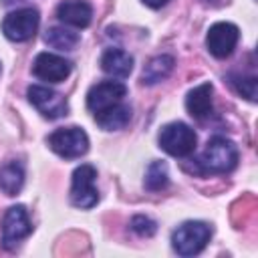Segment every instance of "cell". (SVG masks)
I'll list each match as a JSON object with an SVG mask.
<instances>
[{"mask_svg":"<svg viewBox=\"0 0 258 258\" xmlns=\"http://www.w3.org/2000/svg\"><path fill=\"white\" fill-rule=\"evenodd\" d=\"M145 6H149V8H161V6H165L169 0H141Z\"/></svg>","mask_w":258,"mask_h":258,"instance_id":"22","label":"cell"},{"mask_svg":"<svg viewBox=\"0 0 258 258\" xmlns=\"http://www.w3.org/2000/svg\"><path fill=\"white\" fill-rule=\"evenodd\" d=\"M46 143L64 159H77L89 151V135L81 127H60L48 135Z\"/></svg>","mask_w":258,"mask_h":258,"instance_id":"4","label":"cell"},{"mask_svg":"<svg viewBox=\"0 0 258 258\" xmlns=\"http://www.w3.org/2000/svg\"><path fill=\"white\" fill-rule=\"evenodd\" d=\"M212 95H214V85L212 83H202V85L194 87L185 97L187 113L198 121H204L206 117H210V113H212Z\"/></svg>","mask_w":258,"mask_h":258,"instance_id":"13","label":"cell"},{"mask_svg":"<svg viewBox=\"0 0 258 258\" xmlns=\"http://www.w3.org/2000/svg\"><path fill=\"white\" fill-rule=\"evenodd\" d=\"M230 83L232 87L242 95L246 97L248 101H256V77L250 75V77H242V75H232L230 77Z\"/></svg>","mask_w":258,"mask_h":258,"instance_id":"20","label":"cell"},{"mask_svg":"<svg viewBox=\"0 0 258 258\" xmlns=\"http://www.w3.org/2000/svg\"><path fill=\"white\" fill-rule=\"evenodd\" d=\"M240 38V30L232 22H216L206 34V46L216 58H226L234 52Z\"/></svg>","mask_w":258,"mask_h":258,"instance_id":"9","label":"cell"},{"mask_svg":"<svg viewBox=\"0 0 258 258\" xmlns=\"http://www.w3.org/2000/svg\"><path fill=\"white\" fill-rule=\"evenodd\" d=\"M71 60L54 52H40L32 62V75L46 83H62L71 75Z\"/></svg>","mask_w":258,"mask_h":258,"instance_id":"11","label":"cell"},{"mask_svg":"<svg viewBox=\"0 0 258 258\" xmlns=\"http://www.w3.org/2000/svg\"><path fill=\"white\" fill-rule=\"evenodd\" d=\"M145 187L149 191H159L169 183V173L165 161H151L145 171Z\"/></svg>","mask_w":258,"mask_h":258,"instance_id":"19","label":"cell"},{"mask_svg":"<svg viewBox=\"0 0 258 258\" xmlns=\"http://www.w3.org/2000/svg\"><path fill=\"white\" fill-rule=\"evenodd\" d=\"M28 101L32 103V107L46 119H60L69 113V103L67 99L52 91L50 87H44V85H30L28 91Z\"/></svg>","mask_w":258,"mask_h":258,"instance_id":"7","label":"cell"},{"mask_svg":"<svg viewBox=\"0 0 258 258\" xmlns=\"http://www.w3.org/2000/svg\"><path fill=\"white\" fill-rule=\"evenodd\" d=\"M24 185V165L20 161H8L0 167V189L6 196H16Z\"/></svg>","mask_w":258,"mask_h":258,"instance_id":"17","label":"cell"},{"mask_svg":"<svg viewBox=\"0 0 258 258\" xmlns=\"http://www.w3.org/2000/svg\"><path fill=\"white\" fill-rule=\"evenodd\" d=\"M127 95V87L119 81H103L89 89L87 93V109L97 115L109 107H115L123 103V97Z\"/></svg>","mask_w":258,"mask_h":258,"instance_id":"8","label":"cell"},{"mask_svg":"<svg viewBox=\"0 0 258 258\" xmlns=\"http://www.w3.org/2000/svg\"><path fill=\"white\" fill-rule=\"evenodd\" d=\"M40 24V16L36 8H20L12 10L2 20V32L12 42H24L30 40Z\"/></svg>","mask_w":258,"mask_h":258,"instance_id":"5","label":"cell"},{"mask_svg":"<svg viewBox=\"0 0 258 258\" xmlns=\"http://www.w3.org/2000/svg\"><path fill=\"white\" fill-rule=\"evenodd\" d=\"M95 177L97 171L91 163H83L73 171V183H71V204L81 208V210H89L93 206H97L99 202V191L95 187Z\"/></svg>","mask_w":258,"mask_h":258,"instance_id":"6","label":"cell"},{"mask_svg":"<svg viewBox=\"0 0 258 258\" xmlns=\"http://www.w3.org/2000/svg\"><path fill=\"white\" fill-rule=\"evenodd\" d=\"M44 42L58 50H73L79 44V34L64 26H52L44 34Z\"/></svg>","mask_w":258,"mask_h":258,"instance_id":"18","label":"cell"},{"mask_svg":"<svg viewBox=\"0 0 258 258\" xmlns=\"http://www.w3.org/2000/svg\"><path fill=\"white\" fill-rule=\"evenodd\" d=\"M212 238V228L206 222H183L171 234V246L179 256H194L200 254Z\"/></svg>","mask_w":258,"mask_h":258,"instance_id":"2","label":"cell"},{"mask_svg":"<svg viewBox=\"0 0 258 258\" xmlns=\"http://www.w3.org/2000/svg\"><path fill=\"white\" fill-rule=\"evenodd\" d=\"M131 230L137 234V236H141V238H149V236H153L155 232H157V224L149 218V216H133V220H131Z\"/></svg>","mask_w":258,"mask_h":258,"instance_id":"21","label":"cell"},{"mask_svg":"<svg viewBox=\"0 0 258 258\" xmlns=\"http://www.w3.org/2000/svg\"><path fill=\"white\" fill-rule=\"evenodd\" d=\"M95 121L101 129L105 131H117V129H123L129 121H131V107L129 105H115V107H109L101 113L95 115Z\"/></svg>","mask_w":258,"mask_h":258,"instance_id":"15","label":"cell"},{"mask_svg":"<svg viewBox=\"0 0 258 258\" xmlns=\"http://www.w3.org/2000/svg\"><path fill=\"white\" fill-rule=\"evenodd\" d=\"M32 232V224L28 220L24 206H12L6 210L2 220V244L4 248H14L20 240H24Z\"/></svg>","mask_w":258,"mask_h":258,"instance_id":"10","label":"cell"},{"mask_svg":"<svg viewBox=\"0 0 258 258\" xmlns=\"http://www.w3.org/2000/svg\"><path fill=\"white\" fill-rule=\"evenodd\" d=\"M101 69L113 79H127L133 71V56L123 48H107L101 56Z\"/></svg>","mask_w":258,"mask_h":258,"instance_id":"14","label":"cell"},{"mask_svg":"<svg viewBox=\"0 0 258 258\" xmlns=\"http://www.w3.org/2000/svg\"><path fill=\"white\" fill-rule=\"evenodd\" d=\"M56 16L60 22H64L69 26L85 28L91 24L93 8L87 0H62L56 6Z\"/></svg>","mask_w":258,"mask_h":258,"instance_id":"12","label":"cell"},{"mask_svg":"<svg viewBox=\"0 0 258 258\" xmlns=\"http://www.w3.org/2000/svg\"><path fill=\"white\" fill-rule=\"evenodd\" d=\"M238 163V147L234 141L216 135L208 141L206 149L198 157V167L202 173H228Z\"/></svg>","mask_w":258,"mask_h":258,"instance_id":"1","label":"cell"},{"mask_svg":"<svg viewBox=\"0 0 258 258\" xmlns=\"http://www.w3.org/2000/svg\"><path fill=\"white\" fill-rule=\"evenodd\" d=\"M173 67H175V60H173L171 54H159V56H153V58L145 64L143 75H141V81H143L145 85H155V83L167 79V77L171 75Z\"/></svg>","mask_w":258,"mask_h":258,"instance_id":"16","label":"cell"},{"mask_svg":"<svg viewBox=\"0 0 258 258\" xmlns=\"http://www.w3.org/2000/svg\"><path fill=\"white\" fill-rule=\"evenodd\" d=\"M198 143V137L194 133V129L181 121L175 123H167L161 131H159V147L173 155V157H187L194 153Z\"/></svg>","mask_w":258,"mask_h":258,"instance_id":"3","label":"cell"}]
</instances>
